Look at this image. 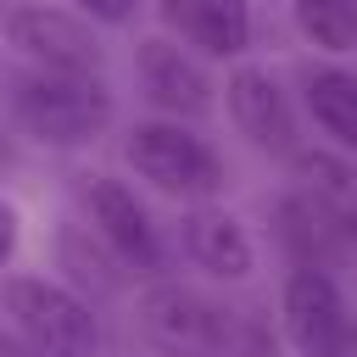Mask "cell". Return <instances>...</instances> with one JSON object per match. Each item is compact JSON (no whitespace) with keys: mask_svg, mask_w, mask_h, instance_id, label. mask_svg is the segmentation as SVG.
I'll list each match as a JSON object with an SVG mask.
<instances>
[{"mask_svg":"<svg viewBox=\"0 0 357 357\" xmlns=\"http://www.w3.org/2000/svg\"><path fill=\"white\" fill-rule=\"evenodd\" d=\"M273 218H279V245L290 251V262H296V268L335 273V268L346 262V251H351V245L329 229V218H324V212H318L296 184L279 195V212H273Z\"/></svg>","mask_w":357,"mask_h":357,"instance_id":"obj_13","label":"cell"},{"mask_svg":"<svg viewBox=\"0 0 357 357\" xmlns=\"http://www.w3.org/2000/svg\"><path fill=\"white\" fill-rule=\"evenodd\" d=\"M73 11L84 22H106V28H128L139 17V0H73Z\"/></svg>","mask_w":357,"mask_h":357,"instance_id":"obj_17","label":"cell"},{"mask_svg":"<svg viewBox=\"0 0 357 357\" xmlns=\"http://www.w3.org/2000/svg\"><path fill=\"white\" fill-rule=\"evenodd\" d=\"M218 357H284V340H279V329L262 318V307H229V301H223Z\"/></svg>","mask_w":357,"mask_h":357,"instance_id":"obj_16","label":"cell"},{"mask_svg":"<svg viewBox=\"0 0 357 357\" xmlns=\"http://www.w3.org/2000/svg\"><path fill=\"white\" fill-rule=\"evenodd\" d=\"M78 206H84V218H89V234L112 251V262H117L123 273L162 279V262H167L162 234H156L151 212L139 206V195H134L123 178H112V173H84V178H78Z\"/></svg>","mask_w":357,"mask_h":357,"instance_id":"obj_4","label":"cell"},{"mask_svg":"<svg viewBox=\"0 0 357 357\" xmlns=\"http://www.w3.org/2000/svg\"><path fill=\"white\" fill-rule=\"evenodd\" d=\"M6 100H11L17 128L33 134L50 151L95 145L117 117V100H112V89L100 78H67V73H39V67L11 73Z\"/></svg>","mask_w":357,"mask_h":357,"instance_id":"obj_1","label":"cell"},{"mask_svg":"<svg viewBox=\"0 0 357 357\" xmlns=\"http://www.w3.org/2000/svg\"><path fill=\"white\" fill-rule=\"evenodd\" d=\"M134 78H139L145 100H151L156 112H167L173 123L206 117L212 100H218V84H212V73L201 67V56L184 50L178 39H167V33H145V39L134 45Z\"/></svg>","mask_w":357,"mask_h":357,"instance_id":"obj_8","label":"cell"},{"mask_svg":"<svg viewBox=\"0 0 357 357\" xmlns=\"http://www.w3.org/2000/svg\"><path fill=\"white\" fill-rule=\"evenodd\" d=\"M6 45L39 73L100 78V67H106V45L95 39V28L61 6H11L6 11Z\"/></svg>","mask_w":357,"mask_h":357,"instance_id":"obj_5","label":"cell"},{"mask_svg":"<svg viewBox=\"0 0 357 357\" xmlns=\"http://www.w3.org/2000/svg\"><path fill=\"white\" fill-rule=\"evenodd\" d=\"M139 329L162 357H218L223 335V301L184 279H151L139 296Z\"/></svg>","mask_w":357,"mask_h":357,"instance_id":"obj_7","label":"cell"},{"mask_svg":"<svg viewBox=\"0 0 357 357\" xmlns=\"http://www.w3.org/2000/svg\"><path fill=\"white\" fill-rule=\"evenodd\" d=\"M301 106L340 151H357V73H346V67H307L301 73Z\"/></svg>","mask_w":357,"mask_h":357,"instance_id":"obj_14","label":"cell"},{"mask_svg":"<svg viewBox=\"0 0 357 357\" xmlns=\"http://www.w3.org/2000/svg\"><path fill=\"white\" fill-rule=\"evenodd\" d=\"M223 106H229L234 128L257 151H268V156H290L296 151V112H290V95L279 89V78L268 67L240 61L223 78Z\"/></svg>","mask_w":357,"mask_h":357,"instance_id":"obj_9","label":"cell"},{"mask_svg":"<svg viewBox=\"0 0 357 357\" xmlns=\"http://www.w3.org/2000/svg\"><path fill=\"white\" fill-rule=\"evenodd\" d=\"M0 301H6V318L33 357H95L100 351L95 307L73 284H56L45 273H11Z\"/></svg>","mask_w":357,"mask_h":357,"instance_id":"obj_2","label":"cell"},{"mask_svg":"<svg viewBox=\"0 0 357 357\" xmlns=\"http://www.w3.org/2000/svg\"><path fill=\"white\" fill-rule=\"evenodd\" d=\"M0 6H6V0H0Z\"/></svg>","mask_w":357,"mask_h":357,"instance_id":"obj_20","label":"cell"},{"mask_svg":"<svg viewBox=\"0 0 357 357\" xmlns=\"http://www.w3.org/2000/svg\"><path fill=\"white\" fill-rule=\"evenodd\" d=\"M17 240H22V218H17V206L0 195V268L17 257Z\"/></svg>","mask_w":357,"mask_h":357,"instance_id":"obj_18","label":"cell"},{"mask_svg":"<svg viewBox=\"0 0 357 357\" xmlns=\"http://www.w3.org/2000/svg\"><path fill=\"white\" fill-rule=\"evenodd\" d=\"M184 257L195 268H206L212 279H223V284H240L257 268V245H251L245 223L223 206H206V201L184 218Z\"/></svg>","mask_w":357,"mask_h":357,"instance_id":"obj_11","label":"cell"},{"mask_svg":"<svg viewBox=\"0 0 357 357\" xmlns=\"http://www.w3.org/2000/svg\"><path fill=\"white\" fill-rule=\"evenodd\" d=\"M156 17L167 39H178L195 56L240 61L251 50V6L245 0H156Z\"/></svg>","mask_w":357,"mask_h":357,"instance_id":"obj_10","label":"cell"},{"mask_svg":"<svg viewBox=\"0 0 357 357\" xmlns=\"http://www.w3.org/2000/svg\"><path fill=\"white\" fill-rule=\"evenodd\" d=\"M290 178L329 218V229L357 245V167L335 151H290Z\"/></svg>","mask_w":357,"mask_h":357,"instance_id":"obj_12","label":"cell"},{"mask_svg":"<svg viewBox=\"0 0 357 357\" xmlns=\"http://www.w3.org/2000/svg\"><path fill=\"white\" fill-rule=\"evenodd\" d=\"M290 22L324 56L357 50V0H290Z\"/></svg>","mask_w":357,"mask_h":357,"instance_id":"obj_15","label":"cell"},{"mask_svg":"<svg viewBox=\"0 0 357 357\" xmlns=\"http://www.w3.org/2000/svg\"><path fill=\"white\" fill-rule=\"evenodd\" d=\"M11 167H17V139H11V128L0 123V178H6Z\"/></svg>","mask_w":357,"mask_h":357,"instance_id":"obj_19","label":"cell"},{"mask_svg":"<svg viewBox=\"0 0 357 357\" xmlns=\"http://www.w3.org/2000/svg\"><path fill=\"white\" fill-rule=\"evenodd\" d=\"M123 156H128V167H134L145 184H156L162 195L195 201V206L212 201V195H223V184H229L223 156H218L195 128H184V123H173V117L134 123L128 139H123Z\"/></svg>","mask_w":357,"mask_h":357,"instance_id":"obj_3","label":"cell"},{"mask_svg":"<svg viewBox=\"0 0 357 357\" xmlns=\"http://www.w3.org/2000/svg\"><path fill=\"white\" fill-rule=\"evenodd\" d=\"M279 318H284V340L296 346V357H357V312L346 307L335 273L290 268Z\"/></svg>","mask_w":357,"mask_h":357,"instance_id":"obj_6","label":"cell"}]
</instances>
